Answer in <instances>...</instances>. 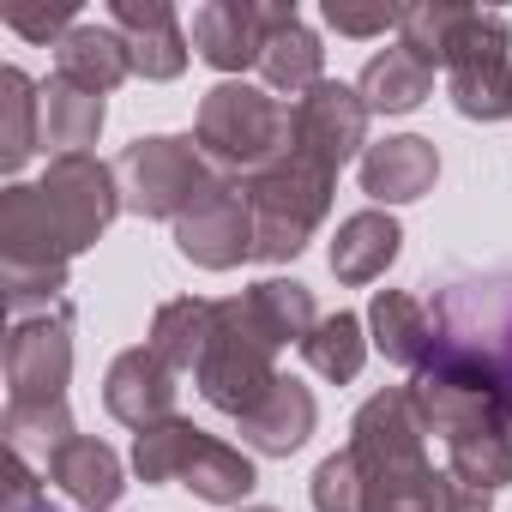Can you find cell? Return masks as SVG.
I'll return each mask as SVG.
<instances>
[{
  "label": "cell",
  "instance_id": "cell-28",
  "mask_svg": "<svg viewBox=\"0 0 512 512\" xmlns=\"http://www.w3.org/2000/svg\"><path fill=\"white\" fill-rule=\"evenodd\" d=\"M446 470L476 488V494H500L512 482V422H482L446 440Z\"/></svg>",
  "mask_w": 512,
  "mask_h": 512
},
{
  "label": "cell",
  "instance_id": "cell-10",
  "mask_svg": "<svg viewBox=\"0 0 512 512\" xmlns=\"http://www.w3.org/2000/svg\"><path fill=\"white\" fill-rule=\"evenodd\" d=\"M368 121H374V115H368V103H362L356 85L320 79L308 97L290 103V151L308 157V163H320L326 175H338V169L362 163V151H368Z\"/></svg>",
  "mask_w": 512,
  "mask_h": 512
},
{
  "label": "cell",
  "instance_id": "cell-31",
  "mask_svg": "<svg viewBox=\"0 0 512 512\" xmlns=\"http://www.w3.org/2000/svg\"><path fill=\"white\" fill-rule=\"evenodd\" d=\"M458 19H464V7L458 0H416V7H404V25H398V43H410L422 61H446V43H452V31H458Z\"/></svg>",
  "mask_w": 512,
  "mask_h": 512
},
{
  "label": "cell",
  "instance_id": "cell-33",
  "mask_svg": "<svg viewBox=\"0 0 512 512\" xmlns=\"http://www.w3.org/2000/svg\"><path fill=\"white\" fill-rule=\"evenodd\" d=\"M0 512H61V506L49 500L37 464H31L25 452H13V446H7V470H0Z\"/></svg>",
  "mask_w": 512,
  "mask_h": 512
},
{
  "label": "cell",
  "instance_id": "cell-14",
  "mask_svg": "<svg viewBox=\"0 0 512 512\" xmlns=\"http://www.w3.org/2000/svg\"><path fill=\"white\" fill-rule=\"evenodd\" d=\"M266 49V0H205L193 13V55L223 73L241 79L247 67H260Z\"/></svg>",
  "mask_w": 512,
  "mask_h": 512
},
{
  "label": "cell",
  "instance_id": "cell-8",
  "mask_svg": "<svg viewBox=\"0 0 512 512\" xmlns=\"http://www.w3.org/2000/svg\"><path fill=\"white\" fill-rule=\"evenodd\" d=\"M440 73H446V97L464 121H512V25H506V13L464 7Z\"/></svg>",
  "mask_w": 512,
  "mask_h": 512
},
{
  "label": "cell",
  "instance_id": "cell-34",
  "mask_svg": "<svg viewBox=\"0 0 512 512\" xmlns=\"http://www.w3.org/2000/svg\"><path fill=\"white\" fill-rule=\"evenodd\" d=\"M73 25H79L73 0H55V7H7V31L25 37V43H43V49H55Z\"/></svg>",
  "mask_w": 512,
  "mask_h": 512
},
{
  "label": "cell",
  "instance_id": "cell-32",
  "mask_svg": "<svg viewBox=\"0 0 512 512\" xmlns=\"http://www.w3.org/2000/svg\"><path fill=\"white\" fill-rule=\"evenodd\" d=\"M308 494H314V512H362V476H356L350 446H338L332 458H320Z\"/></svg>",
  "mask_w": 512,
  "mask_h": 512
},
{
  "label": "cell",
  "instance_id": "cell-20",
  "mask_svg": "<svg viewBox=\"0 0 512 512\" xmlns=\"http://www.w3.org/2000/svg\"><path fill=\"white\" fill-rule=\"evenodd\" d=\"M55 79L109 97V91H121V85L133 79V55H127V43H121L115 25H91V19H79V25L55 43Z\"/></svg>",
  "mask_w": 512,
  "mask_h": 512
},
{
  "label": "cell",
  "instance_id": "cell-13",
  "mask_svg": "<svg viewBox=\"0 0 512 512\" xmlns=\"http://www.w3.org/2000/svg\"><path fill=\"white\" fill-rule=\"evenodd\" d=\"M260 79L272 97H308L326 79V49L308 31L296 0H266V49H260Z\"/></svg>",
  "mask_w": 512,
  "mask_h": 512
},
{
  "label": "cell",
  "instance_id": "cell-9",
  "mask_svg": "<svg viewBox=\"0 0 512 512\" xmlns=\"http://www.w3.org/2000/svg\"><path fill=\"white\" fill-rule=\"evenodd\" d=\"M37 193H43V205H49L61 241L73 247V260H79L85 247H97V241L109 235V223L127 211V205H121V175H115V163H103L97 151L49 157Z\"/></svg>",
  "mask_w": 512,
  "mask_h": 512
},
{
  "label": "cell",
  "instance_id": "cell-1",
  "mask_svg": "<svg viewBox=\"0 0 512 512\" xmlns=\"http://www.w3.org/2000/svg\"><path fill=\"white\" fill-rule=\"evenodd\" d=\"M67 386H73V302L13 320L7 326V434L13 452L25 458H49L55 446H67L73 410H67Z\"/></svg>",
  "mask_w": 512,
  "mask_h": 512
},
{
  "label": "cell",
  "instance_id": "cell-37",
  "mask_svg": "<svg viewBox=\"0 0 512 512\" xmlns=\"http://www.w3.org/2000/svg\"><path fill=\"white\" fill-rule=\"evenodd\" d=\"M506 410H512V386H506Z\"/></svg>",
  "mask_w": 512,
  "mask_h": 512
},
{
  "label": "cell",
  "instance_id": "cell-21",
  "mask_svg": "<svg viewBox=\"0 0 512 512\" xmlns=\"http://www.w3.org/2000/svg\"><path fill=\"white\" fill-rule=\"evenodd\" d=\"M434 73H440V67L422 61L410 43H392V49L368 55L356 91H362L368 115H410V109H422V103L434 97Z\"/></svg>",
  "mask_w": 512,
  "mask_h": 512
},
{
  "label": "cell",
  "instance_id": "cell-27",
  "mask_svg": "<svg viewBox=\"0 0 512 512\" xmlns=\"http://www.w3.org/2000/svg\"><path fill=\"white\" fill-rule=\"evenodd\" d=\"M247 296V308H253V320H260V332L284 350V344H308V332L326 320L320 308H314V290L302 284V278H260L253 290H241Z\"/></svg>",
  "mask_w": 512,
  "mask_h": 512
},
{
  "label": "cell",
  "instance_id": "cell-17",
  "mask_svg": "<svg viewBox=\"0 0 512 512\" xmlns=\"http://www.w3.org/2000/svg\"><path fill=\"white\" fill-rule=\"evenodd\" d=\"M235 428H241V446H247V452H260V458H290V452H302L308 434L320 428V404H314V392H308L302 380L278 374V386L253 404Z\"/></svg>",
  "mask_w": 512,
  "mask_h": 512
},
{
  "label": "cell",
  "instance_id": "cell-23",
  "mask_svg": "<svg viewBox=\"0 0 512 512\" xmlns=\"http://www.w3.org/2000/svg\"><path fill=\"white\" fill-rule=\"evenodd\" d=\"M211 320H217V302H211V296H169V302H157V314H151L145 350H151L169 374H193L199 356H205V344H211Z\"/></svg>",
  "mask_w": 512,
  "mask_h": 512
},
{
  "label": "cell",
  "instance_id": "cell-7",
  "mask_svg": "<svg viewBox=\"0 0 512 512\" xmlns=\"http://www.w3.org/2000/svg\"><path fill=\"white\" fill-rule=\"evenodd\" d=\"M121 175V205L145 223H175L211 181L217 169L205 163L193 133H145L115 157Z\"/></svg>",
  "mask_w": 512,
  "mask_h": 512
},
{
  "label": "cell",
  "instance_id": "cell-5",
  "mask_svg": "<svg viewBox=\"0 0 512 512\" xmlns=\"http://www.w3.org/2000/svg\"><path fill=\"white\" fill-rule=\"evenodd\" d=\"M241 187H247V205H253V260L290 266L296 253L314 241V229L326 223L338 175H326L320 163L284 151L272 169H260L253 181H241Z\"/></svg>",
  "mask_w": 512,
  "mask_h": 512
},
{
  "label": "cell",
  "instance_id": "cell-29",
  "mask_svg": "<svg viewBox=\"0 0 512 512\" xmlns=\"http://www.w3.org/2000/svg\"><path fill=\"white\" fill-rule=\"evenodd\" d=\"M368 350H374V338H368V320L338 308V314H326V320L308 332V344H302V362H308L320 380H332V386H350V380L362 374Z\"/></svg>",
  "mask_w": 512,
  "mask_h": 512
},
{
  "label": "cell",
  "instance_id": "cell-35",
  "mask_svg": "<svg viewBox=\"0 0 512 512\" xmlns=\"http://www.w3.org/2000/svg\"><path fill=\"white\" fill-rule=\"evenodd\" d=\"M338 37H356V43H374V37H392L404 25V7H344V0H326L320 13Z\"/></svg>",
  "mask_w": 512,
  "mask_h": 512
},
{
  "label": "cell",
  "instance_id": "cell-24",
  "mask_svg": "<svg viewBox=\"0 0 512 512\" xmlns=\"http://www.w3.org/2000/svg\"><path fill=\"white\" fill-rule=\"evenodd\" d=\"M253 482H260L253 458H247L241 446L217 440V434H199V446H193V458H187V470H181V488H187L193 500H205V506H247Z\"/></svg>",
  "mask_w": 512,
  "mask_h": 512
},
{
  "label": "cell",
  "instance_id": "cell-15",
  "mask_svg": "<svg viewBox=\"0 0 512 512\" xmlns=\"http://www.w3.org/2000/svg\"><path fill=\"white\" fill-rule=\"evenodd\" d=\"M356 175H362V193H368L380 211L416 205V199L434 193V181H440V151H434V139H422V133H386L380 145L362 151Z\"/></svg>",
  "mask_w": 512,
  "mask_h": 512
},
{
  "label": "cell",
  "instance_id": "cell-12",
  "mask_svg": "<svg viewBox=\"0 0 512 512\" xmlns=\"http://www.w3.org/2000/svg\"><path fill=\"white\" fill-rule=\"evenodd\" d=\"M109 25L121 31L127 55H133V79H151V85H169L187 73V55H193V37L181 31L169 0H109Z\"/></svg>",
  "mask_w": 512,
  "mask_h": 512
},
{
  "label": "cell",
  "instance_id": "cell-19",
  "mask_svg": "<svg viewBox=\"0 0 512 512\" xmlns=\"http://www.w3.org/2000/svg\"><path fill=\"white\" fill-rule=\"evenodd\" d=\"M398 253H404V229H398V217L380 211V205H368V211H350V217L338 223L326 260H332V278H338V284L362 290V284H380V278L392 272Z\"/></svg>",
  "mask_w": 512,
  "mask_h": 512
},
{
  "label": "cell",
  "instance_id": "cell-11",
  "mask_svg": "<svg viewBox=\"0 0 512 512\" xmlns=\"http://www.w3.org/2000/svg\"><path fill=\"white\" fill-rule=\"evenodd\" d=\"M175 253L199 272H235L241 260H253V205L247 187L217 175L175 223Z\"/></svg>",
  "mask_w": 512,
  "mask_h": 512
},
{
  "label": "cell",
  "instance_id": "cell-4",
  "mask_svg": "<svg viewBox=\"0 0 512 512\" xmlns=\"http://www.w3.org/2000/svg\"><path fill=\"white\" fill-rule=\"evenodd\" d=\"M434 350L512 386V272H458L428 296Z\"/></svg>",
  "mask_w": 512,
  "mask_h": 512
},
{
  "label": "cell",
  "instance_id": "cell-36",
  "mask_svg": "<svg viewBox=\"0 0 512 512\" xmlns=\"http://www.w3.org/2000/svg\"><path fill=\"white\" fill-rule=\"evenodd\" d=\"M241 512H278V506H241Z\"/></svg>",
  "mask_w": 512,
  "mask_h": 512
},
{
  "label": "cell",
  "instance_id": "cell-25",
  "mask_svg": "<svg viewBox=\"0 0 512 512\" xmlns=\"http://www.w3.org/2000/svg\"><path fill=\"white\" fill-rule=\"evenodd\" d=\"M43 145V85L25 67H0V169L19 175Z\"/></svg>",
  "mask_w": 512,
  "mask_h": 512
},
{
  "label": "cell",
  "instance_id": "cell-18",
  "mask_svg": "<svg viewBox=\"0 0 512 512\" xmlns=\"http://www.w3.org/2000/svg\"><path fill=\"white\" fill-rule=\"evenodd\" d=\"M43 476H49L67 500H79L85 512H115V500L127 494V464H121V452L103 446V440H91V434H73L67 446H55V452L43 458Z\"/></svg>",
  "mask_w": 512,
  "mask_h": 512
},
{
  "label": "cell",
  "instance_id": "cell-30",
  "mask_svg": "<svg viewBox=\"0 0 512 512\" xmlns=\"http://www.w3.org/2000/svg\"><path fill=\"white\" fill-rule=\"evenodd\" d=\"M199 434H205V428H193L187 416H169V422L133 434V470H139V482H145V488H157V482H181V470H187Z\"/></svg>",
  "mask_w": 512,
  "mask_h": 512
},
{
  "label": "cell",
  "instance_id": "cell-6",
  "mask_svg": "<svg viewBox=\"0 0 512 512\" xmlns=\"http://www.w3.org/2000/svg\"><path fill=\"white\" fill-rule=\"evenodd\" d=\"M193 386H199V398L217 416H235V422L278 386V344L260 332L247 296H223L217 302L211 344H205V356L193 368Z\"/></svg>",
  "mask_w": 512,
  "mask_h": 512
},
{
  "label": "cell",
  "instance_id": "cell-16",
  "mask_svg": "<svg viewBox=\"0 0 512 512\" xmlns=\"http://www.w3.org/2000/svg\"><path fill=\"white\" fill-rule=\"evenodd\" d=\"M175 380H181V374H169L145 344H133V350H121V356L109 362V374H103V410H109L121 428L145 434V428H157V422L175 416Z\"/></svg>",
  "mask_w": 512,
  "mask_h": 512
},
{
  "label": "cell",
  "instance_id": "cell-2",
  "mask_svg": "<svg viewBox=\"0 0 512 512\" xmlns=\"http://www.w3.org/2000/svg\"><path fill=\"white\" fill-rule=\"evenodd\" d=\"M67 266H73V247L61 241L43 193L13 181L0 193V296H7V320H31V314L61 308Z\"/></svg>",
  "mask_w": 512,
  "mask_h": 512
},
{
  "label": "cell",
  "instance_id": "cell-22",
  "mask_svg": "<svg viewBox=\"0 0 512 512\" xmlns=\"http://www.w3.org/2000/svg\"><path fill=\"white\" fill-rule=\"evenodd\" d=\"M368 338H374V350L386 362H398V368L416 374L434 356V314L410 290H374V302H368Z\"/></svg>",
  "mask_w": 512,
  "mask_h": 512
},
{
  "label": "cell",
  "instance_id": "cell-26",
  "mask_svg": "<svg viewBox=\"0 0 512 512\" xmlns=\"http://www.w3.org/2000/svg\"><path fill=\"white\" fill-rule=\"evenodd\" d=\"M103 121H109V97L79 91L67 79H49L43 85V145H55V157L91 151L97 133H103Z\"/></svg>",
  "mask_w": 512,
  "mask_h": 512
},
{
  "label": "cell",
  "instance_id": "cell-3",
  "mask_svg": "<svg viewBox=\"0 0 512 512\" xmlns=\"http://www.w3.org/2000/svg\"><path fill=\"white\" fill-rule=\"evenodd\" d=\"M193 139L205 151V163L229 181H253L260 169H272L290 151V103L272 97L266 85L247 79H217L199 97L193 115Z\"/></svg>",
  "mask_w": 512,
  "mask_h": 512
}]
</instances>
